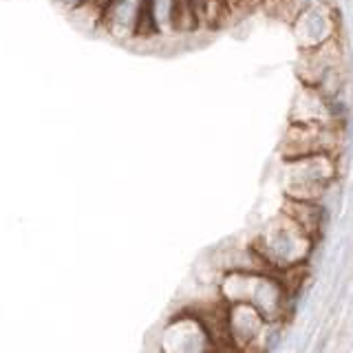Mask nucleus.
Segmentation results:
<instances>
[{
  "mask_svg": "<svg viewBox=\"0 0 353 353\" xmlns=\"http://www.w3.org/2000/svg\"><path fill=\"white\" fill-rule=\"evenodd\" d=\"M305 234L307 232L298 225L296 221H292L290 228L283 225L279 230L268 232V234L263 236L265 256L276 265H290V263L301 261L305 256V250H303Z\"/></svg>",
  "mask_w": 353,
  "mask_h": 353,
  "instance_id": "f257e3e1",
  "label": "nucleus"
},
{
  "mask_svg": "<svg viewBox=\"0 0 353 353\" xmlns=\"http://www.w3.org/2000/svg\"><path fill=\"white\" fill-rule=\"evenodd\" d=\"M64 5H77V3H84V0H60Z\"/></svg>",
  "mask_w": 353,
  "mask_h": 353,
  "instance_id": "f03ea898",
  "label": "nucleus"
}]
</instances>
